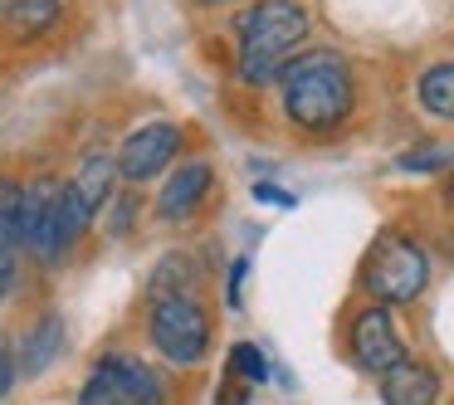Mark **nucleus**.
I'll list each match as a JSON object with an SVG mask.
<instances>
[{
    "label": "nucleus",
    "mask_w": 454,
    "mask_h": 405,
    "mask_svg": "<svg viewBox=\"0 0 454 405\" xmlns=\"http://www.w3.org/2000/svg\"><path fill=\"white\" fill-rule=\"evenodd\" d=\"M59 0H5V11H0V35L15 44H30L40 35H50L59 25Z\"/></svg>",
    "instance_id": "obj_11"
},
{
    "label": "nucleus",
    "mask_w": 454,
    "mask_h": 405,
    "mask_svg": "<svg viewBox=\"0 0 454 405\" xmlns=\"http://www.w3.org/2000/svg\"><path fill=\"white\" fill-rule=\"evenodd\" d=\"M430 284V254L411 235L386 230L362 264V288L376 303H415Z\"/></svg>",
    "instance_id": "obj_3"
},
{
    "label": "nucleus",
    "mask_w": 454,
    "mask_h": 405,
    "mask_svg": "<svg viewBox=\"0 0 454 405\" xmlns=\"http://www.w3.org/2000/svg\"><path fill=\"white\" fill-rule=\"evenodd\" d=\"M278 83H284V113L298 132L323 137V132H337L352 118L356 83L342 54H333V50L298 54V59H288L278 69Z\"/></svg>",
    "instance_id": "obj_1"
},
{
    "label": "nucleus",
    "mask_w": 454,
    "mask_h": 405,
    "mask_svg": "<svg viewBox=\"0 0 454 405\" xmlns=\"http://www.w3.org/2000/svg\"><path fill=\"white\" fill-rule=\"evenodd\" d=\"M210 167L206 161H186V167L176 171V176L167 181V191L157 196V210H161V220H191L200 206H206V196H210Z\"/></svg>",
    "instance_id": "obj_10"
},
{
    "label": "nucleus",
    "mask_w": 454,
    "mask_h": 405,
    "mask_svg": "<svg viewBox=\"0 0 454 405\" xmlns=\"http://www.w3.org/2000/svg\"><path fill=\"white\" fill-rule=\"evenodd\" d=\"M230 371H235V376H245L249 386H264L269 362H264V352H259L254 342H235V347H230Z\"/></svg>",
    "instance_id": "obj_17"
},
{
    "label": "nucleus",
    "mask_w": 454,
    "mask_h": 405,
    "mask_svg": "<svg viewBox=\"0 0 454 405\" xmlns=\"http://www.w3.org/2000/svg\"><path fill=\"white\" fill-rule=\"evenodd\" d=\"M420 103H425V113L454 122V64H434V69L425 74L420 79Z\"/></svg>",
    "instance_id": "obj_15"
},
{
    "label": "nucleus",
    "mask_w": 454,
    "mask_h": 405,
    "mask_svg": "<svg viewBox=\"0 0 454 405\" xmlns=\"http://www.w3.org/2000/svg\"><path fill=\"white\" fill-rule=\"evenodd\" d=\"M200 5H220V0H200Z\"/></svg>",
    "instance_id": "obj_23"
},
{
    "label": "nucleus",
    "mask_w": 454,
    "mask_h": 405,
    "mask_svg": "<svg viewBox=\"0 0 454 405\" xmlns=\"http://www.w3.org/2000/svg\"><path fill=\"white\" fill-rule=\"evenodd\" d=\"M79 405H161V381L137 356H103L83 381Z\"/></svg>",
    "instance_id": "obj_5"
},
{
    "label": "nucleus",
    "mask_w": 454,
    "mask_h": 405,
    "mask_svg": "<svg viewBox=\"0 0 454 405\" xmlns=\"http://www.w3.org/2000/svg\"><path fill=\"white\" fill-rule=\"evenodd\" d=\"M444 200L454 206V167H450V176H444Z\"/></svg>",
    "instance_id": "obj_22"
},
{
    "label": "nucleus",
    "mask_w": 454,
    "mask_h": 405,
    "mask_svg": "<svg viewBox=\"0 0 454 405\" xmlns=\"http://www.w3.org/2000/svg\"><path fill=\"white\" fill-rule=\"evenodd\" d=\"M15 200H20V186L15 181H0V293L11 288L15 249H20V239H15Z\"/></svg>",
    "instance_id": "obj_14"
},
{
    "label": "nucleus",
    "mask_w": 454,
    "mask_h": 405,
    "mask_svg": "<svg viewBox=\"0 0 454 405\" xmlns=\"http://www.w3.org/2000/svg\"><path fill=\"white\" fill-rule=\"evenodd\" d=\"M181 157V128L176 122H147L118 147V176L122 181H152Z\"/></svg>",
    "instance_id": "obj_7"
},
{
    "label": "nucleus",
    "mask_w": 454,
    "mask_h": 405,
    "mask_svg": "<svg viewBox=\"0 0 454 405\" xmlns=\"http://www.w3.org/2000/svg\"><path fill=\"white\" fill-rule=\"evenodd\" d=\"M20 371L25 376H40L44 366L54 362V356L64 352V317H54V313H44L40 323L25 332V342H20Z\"/></svg>",
    "instance_id": "obj_12"
},
{
    "label": "nucleus",
    "mask_w": 454,
    "mask_h": 405,
    "mask_svg": "<svg viewBox=\"0 0 454 405\" xmlns=\"http://www.w3.org/2000/svg\"><path fill=\"white\" fill-rule=\"evenodd\" d=\"M245 274H249V264L239 259V264L230 269V303H239V284H245Z\"/></svg>",
    "instance_id": "obj_21"
},
{
    "label": "nucleus",
    "mask_w": 454,
    "mask_h": 405,
    "mask_svg": "<svg viewBox=\"0 0 454 405\" xmlns=\"http://www.w3.org/2000/svg\"><path fill=\"white\" fill-rule=\"evenodd\" d=\"M152 347L176 366H196L210 352V317L196 293H161L152 298Z\"/></svg>",
    "instance_id": "obj_4"
},
{
    "label": "nucleus",
    "mask_w": 454,
    "mask_h": 405,
    "mask_svg": "<svg viewBox=\"0 0 454 405\" xmlns=\"http://www.w3.org/2000/svg\"><path fill=\"white\" fill-rule=\"evenodd\" d=\"M347 342H352L356 366H362V371H376V376L405 356V342H401V332H395V323H391V313H386V303L362 308V313L352 317V332H347Z\"/></svg>",
    "instance_id": "obj_8"
},
{
    "label": "nucleus",
    "mask_w": 454,
    "mask_h": 405,
    "mask_svg": "<svg viewBox=\"0 0 454 405\" xmlns=\"http://www.w3.org/2000/svg\"><path fill=\"white\" fill-rule=\"evenodd\" d=\"M15 239L30 249L35 259L54 264L64 254V235H59V181H35L20 191L15 200Z\"/></svg>",
    "instance_id": "obj_6"
},
{
    "label": "nucleus",
    "mask_w": 454,
    "mask_h": 405,
    "mask_svg": "<svg viewBox=\"0 0 454 405\" xmlns=\"http://www.w3.org/2000/svg\"><path fill=\"white\" fill-rule=\"evenodd\" d=\"M191 259L186 254H171V259H161L157 264V278H152V298H161V293H191V284H196V274H191Z\"/></svg>",
    "instance_id": "obj_16"
},
{
    "label": "nucleus",
    "mask_w": 454,
    "mask_h": 405,
    "mask_svg": "<svg viewBox=\"0 0 454 405\" xmlns=\"http://www.w3.org/2000/svg\"><path fill=\"white\" fill-rule=\"evenodd\" d=\"M381 401L386 405H434L440 401V376H434L425 362L401 356L395 366L381 371Z\"/></svg>",
    "instance_id": "obj_9"
},
{
    "label": "nucleus",
    "mask_w": 454,
    "mask_h": 405,
    "mask_svg": "<svg viewBox=\"0 0 454 405\" xmlns=\"http://www.w3.org/2000/svg\"><path fill=\"white\" fill-rule=\"evenodd\" d=\"M11 386H15V356H11V347L0 342V395H11Z\"/></svg>",
    "instance_id": "obj_19"
},
{
    "label": "nucleus",
    "mask_w": 454,
    "mask_h": 405,
    "mask_svg": "<svg viewBox=\"0 0 454 405\" xmlns=\"http://www.w3.org/2000/svg\"><path fill=\"white\" fill-rule=\"evenodd\" d=\"M254 196L269 200V206H294V196H288V191H278V186H254Z\"/></svg>",
    "instance_id": "obj_20"
},
{
    "label": "nucleus",
    "mask_w": 454,
    "mask_h": 405,
    "mask_svg": "<svg viewBox=\"0 0 454 405\" xmlns=\"http://www.w3.org/2000/svg\"><path fill=\"white\" fill-rule=\"evenodd\" d=\"M303 35H308V11L298 0H254L239 20V54H235L239 79L249 89L274 83L278 69L303 44Z\"/></svg>",
    "instance_id": "obj_2"
},
{
    "label": "nucleus",
    "mask_w": 454,
    "mask_h": 405,
    "mask_svg": "<svg viewBox=\"0 0 454 405\" xmlns=\"http://www.w3.org/2000/svg\"><path fill=\"white\" fill-rule=\"evenodd\" d=\"M113 176H118V161H113L108 152H93V157L79 167V176H74V196L83 200V210H89V215H98V210L108 206Z\"/></svg>",
    "instance_id": "obj_13"
},
{
    "label": "nucleus",
    "mask_w": 454,
    "mask_h": 405,
    "mask_svg": "<svg viewBox=\"0 0 454 405\" xmlns=\"http://www.w3.org/2000/svg\"><path fill=\"white\" fill-rule=\"evenodd\" d=\"M440 161H444L440 147H425V152H411V157H401V171H430V167H440Z\"/></svg>",
    "instance_id": "obj_18"
}]
</instances>
